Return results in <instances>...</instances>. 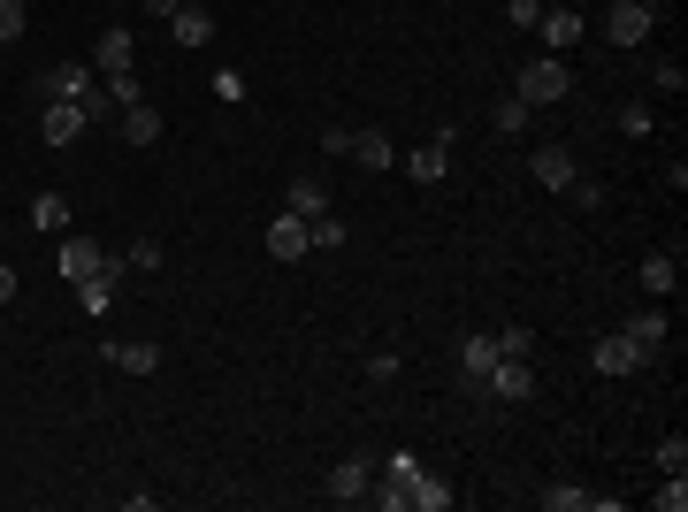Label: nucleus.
Returning a JSON list of instances; mask_svg holds the SVG:
<instances>
[{
	"label": "nucleus",
	"instance_id": "obj_1",
	"mask_svg": "<svg viewBox=\"0 0 688 512\" xmlns=\"http://www.w3.org/2000/svg\"><path fill=\"white\" fill-rule=\"evenodd\" d=\"M566 92H574V69H566V62H551V54H543V62H520L513 100H528V108H558Z\"/></svg>",
	"mask_w": 688,
	"mask_h": 512
},
{
	"label": "nucleus",
	"instance_id": "obj_2",
	"mask_svg": "<svg viewBox=\"0 0 688 512\" xmlns=\"http://www.w3.org/2000/svg\"><path fill=\"white\" fill-rule=\"evenodd\" d=\"M92 85H100V77H92L85 62H54V69H38V77H31V92H38V100H77V108H85V92H92Z\"/></svg>",
	"mask_w": 688,
	"mask_h": 512
},
{
	"label": "nucleus",
	"instance_id": "obj_3",
	"mask_svg": "<svg viewBox=\"0 0 688 512\" xmlns=\"http://www.w3.org/2000/svg\"><path fill=\"white\" fill-rule=\"evenodd\" d=\"M535 31H543V46H551V54H566V46H581V38H589V15H581V8H566V0H551V8L535 15Z\"/></svg>",
	"mask_w": 688,
	"mask_h": 512
},
{
	"label": "nucleus",
	"instance_id": "obj_4",
	"mask_svg": "<svg viewBox=\"0 0 688 512\" xmlns=\"http://www.w3.org/2000/svg\"><path fill=\"white\" fill-rule=\"evenodd\" d=\"M589 367H597V375H635V367H651V359H643V344L628 337V330H604L597 352H589Z\"/></svg>",
	"mask_w": 688,
	"mask_h": 512
},
{
	"label": "nucleus",
	"instance_id": "obj_5",
	"mask_svg": "<svg viewBox=\"0 0 688 512\" xmlns=\"http://www.w3.org/2000/svg\"><path fill=\"white\" fill-rule=\"evenodd\" d=\"M85 131H92V115H85L77 100H46V115H38V138H46V146H77Z\"/></svg>",
	"mask_w": 688,
	"mask_h": 512
},
{
	"label": "nucleus",
	"instance_id": "obj_6",
	"mask_svg": "<svg viewBox=\"0 0 688 512\" xmlns=\"http://www.w3.org/2000/svg\"><path fill=\"white\" fill-rule=\"evenodd\" d=\"M100 268H115L108 245H92V237H62V283H85V276H100Z\"/></svg>",
	"mask_w": 688,
	"mask_h": 512
},
{
	"label": "nucleus",
	"instance_id": "obj_7",
	"mask_svg": "<svg viewBox=\"0 0 688 512\" xmlns=\"http://www.w3.org/2000/svg\"><path fill=\"white\" fill-rule=\"evenodd\" d=\"M482 390L506 398V405H520V398H535V367H528V359H498V367L482 375Z\"/></svg>",
	"mask_w": 688,
	"mask_h": 512
},
{
	"label": "nucleus",
	"instance_id": "obj_8",
	"mask_svg": "<svg viewBox=\"0 0 688 512\" xmlns=\"http://www.w3.org/2000/svg\"><path fill=\"white\" fill-rule=\"evenodd\" d=\"M651 23H658V15H643L635 0H612V8H604V38H612V46H643Z\"/></svg>",
	"mask_w": 688,
	"mask_h": 512
},
{
	"label": "nucleus",
	"instance_id": "obj_9",
	"mask_svg": "<svg viewBox=\"0 0 688 512\" xmlns=\"http://www.w3.org/2000/svg\"><path fill=\"white\" fill-rule=\"evenodd\" d=\"M367 482H375V467H367V459H337V467H330V498H337V505H359V498H367Z\"/></svg>",
	"mask_w": 688,
	"mask_h": 512
},
{
	"label": "nucleus",
	"instance_id": "obj_10",
	"mask_svg": "<svg viewBox=\"0 0 688 512\" xmlns=\"http://www.w3.org/2000/svg\"><path fill=\"white\" fill-rule=\"evenodd\" d=\"M131 62H138V38H131V31H123V23H115V31H100V38H92V69H131Z\"/></svg>",
	"mask_w": 688,
	"mask_h": 512
},
{
	"label": "nucleus",
	"instance_id": "obj_11",
	"mask_svg": "<svg viewBox=\"0 0 688 512\" xmlns=\"http://www.w3.org/2000/svg\"><path fill=\"white\" fill-rule=\"evenodd\" d=\"M115 131H123V146H154V138H162V108H154V100H138V108H123V115H115Z\"/></svg>",
	"mask_w": 688,
	"mask_h": 512
},
{
	"label": "nucleus",
	"instance_id": "obj_12",
	"mask_svg": "<svg viewBox=\"0 0 688 512\" xmlns=\"http://www.w3.org/2000/svg\"><path fill=\"white\" fill-rule=\"evenodd\" d=\"M268 253H276V260H307V253H314V245H307V222H299V214H276V222H268Z\"/></svg>",
	"mask_w": 688,
	"mask_h": 512
},
{
	"label": "nucleus",
	"instance_id": "obj_13",
	"mask_svg": "<svg viewBox=\"0 0 688 512\" xmlns=\"http://www.w3.org/2000/svg\"><path fill=\"white\" fill-rule=\"evenodd\" d=\"M108 367H123V375H154V367H162V344H154V337L108 344Z\"/></svg>",
	"mask_w": 688,
	"mask_h": 512
},
{
	"label": "nucleus",
	"instance_id": "obj_14",
	"mask_svg": "<svg viewBox=\"0 0 688 512\" xmlns=\"http://www.w3.org/2000/svg\"><path fill=\"white\" fill-rule=\"evenodd\" d=\"M620 330L643 344V359H658V352H666V314H658V307H635V314H628Z\"/></svg>",
	"mask_w": 688,
	"mask_h": 512
},
{
	"label": "nucleus",
	"instance_id": "obj_15",
	"mask_svg": "<svg viewBox=\"0 0 688 512\" xmlns=\"http://www.w3.org/2000/svg\"><path fill=\"white\" fill-rule=\"evenodd\" d=\"M528 169H535V183H551V191H566V183H574V154H566V146H535V162H528Z\"/></svg>",
	"mask_w": 688,
	"mask_h": 512
},
{
	"label": "nucleus",
	"instance_id": "obj_16",
	"mask_svg": "<svg viewBox=\"0 0 688 512\" xmlns=\"http://www.w3.org/2000/svg\"><path fill=\"white\" fill-rule=\"evenodd\" d=\"M459 367H467V382H482V375L498 367V337H482V330H467V337H459Z\"/></svg>",
	"mask_w": 688,
	"mask_h": 512
},
{
	"label": "nucleus",
	"instance_id": "obj_17",
	"mask_svg": "<svg viewBox=\"0 0 688 512\" xmlns=\"http://www.w3.org/2000/svg\"><path fill=\"white\" fill-rule=\"evenodd\" d=\"M169 38H176V46H207V38H214V15H207V8H176Z\"/></svg>",
	"mask_w": 688,
	"mask_h": 512
},
{
	"label": "nucleus",
	"instance_id": "obj_18",
	"mask_svg": "<svg viewBox=\"0 0 688 512\" xmlns=\"http://www.w3.org/2000/svg\"><path fill=\"white\" fill-rule=\"evenodd\" d=\"M444 162H452V146H444V138H429V146H413V154H406V176H413V183H436V176H444Z\"/></svg>",
	"mask_w": 688,
	"mask_h": 512
},
{
	"label": "nucleus",
	"instance_id": "obj_19",
	"mask_svg": "<svg viewBox=\"0 0 688 512\" xmlns=\"http://www.w3.org/2000/svg\"><path fill=\"white\" fill-rule=\"evenodd\" d=\"M352 162H359V169H390V162H398V146H390L382 131H352Z\"/></svg>",
	"mask_w": 688,
	"mask_h": 512
},
{
	"label": "nucleus",
	"instance_id": "obj_20",
	"mask_svg": "<svg viewBox=\"0 0 688 512\" xmlns=\"http://www.w3.org/2000/svg\"><path fill=\"white\" fill-rule=\"evenodd\" d=\"M284 214H299V222H314V214H330V191H322V183H307V176H299V183H291V191H284Z\"/></svg>",
	"mask_w": 688,
	"mask_h": 512
},
{
	"label": "nucleus",
	"instance_id": "obj_21",
	"mask_svg": "<svg viewBox=\"0 0 688 512\" xmlns=\"http://www.w3.org/2000/svg\"><path fill=\"white\" fill-rule=\"evenodd\" d=\"M643 291H651V299L681 291V260H674V253H651V260H643Z\"/></svg>",
	"mask_w": 688,
	"mask_h": 512
},
{
	"label": "nucleus",
	"instance_id": "obj_22",
	"mask_svg": "<svg viewBox=\"0 0 688 512\" xmlns=\"http://www.w3.org/2000/svg\"><path fill=\"white\" fill-rule=\"evenodd\" d=\"M406 505H413V512H444V505H452V490H444L436 475H413V482H406Z\"/></svg>",
	"mask_w": 688,
	"mask_h": 512
},
{
	"label": "nucleus",
	"instance_id": "obj_23",
	"mask_svg": "<svg viewBox=\"0 0 688 512\" xmlns=\"http://www.w3.org/2000/svg\"><path fill=\"white\" fill-rule=\"evenodd\" d=\"M31 222H38L46 237H54V230H69V199H62V191H38V199H31Z\"/></svg>",
	"mask_w": 688,
	"mask_h": 512
},
{
	"label": "nucleus",
	"instance_id": "obj_24",
	"mask_svg": "<svg viewBox=\"0 0 688 512\" xmlns=\"http://www.w3.org/2000/svg\"><path fill=\"white\" fill-rule=\"evenodd\" d=\"M108 100H115V108H138V100H146L138 69H108Z\"/></svg>",
	"mask_w": 688,
	"mask_h": 512
},
{
	"label": "nucleus",
	"instance_id": "obj_25",
	"mask_svg": "<svg viewBox=\"0 0 688 512\" xmlns=\"http://www.w3.org/2000/svg\"><path fill=\"white\" fill-rule=\"evenodd\" d=\"M307 245H314V253H337V245H344V222H337V214H314V222H307Z\"/></svg>",
	"mask_w": 688,
	"mask_h": 512
},
{
	"label": "nucleus",
	"instance_id": "obj_26",
	"mask_svg": "<svg viewBox=\"0 0 688 512\" xmlns=\"http://www.w3.org/2000/svg\"><path fill=\"white\" fill-rule=\"evenodd\" d=\"M528 123H535V108H528V100H498V115H490V131H506V138H513V131H528Z\"/></svg>",
	"mask_w": 688,
	"mask_h": 512
},
{
	"label": "nucleus",
	"instance_id": "obj_27",
	"mask_svg": "<svg viewBox=\"0 0 688 512\" xmlns=\"http://www.w3.org/2000/svg\"><path fill=\"white\" fill-rule=\"evenodd\" d=\"M543 512H589V490H574V482H551V490H543Z\"/></svg>",
	"mask_w": 688,
	"mask_h": 512
},
{
	"label": "nucleus",
	"instance_id": "obj_28",
	"mask_svg": "<svg viewBox=\"0 0 688 512\" xmlns=\"http://www.w3.org/2000/svg\"><path fill=\"white\" fill-rule=\"evenodd\" d=\"M620 131H628V138H651V131H658L651 100H628V108H620Z\"/></svg>",
	"mask_w": 688,
	"mask_h": 512
},
{
	"label": "nucleus",
	"instance_id": "obj_29",
	"mask_svg": "<svg viewBox=\"0 0 688 512\" xmlns=\"http://www.w3.org/2000/svg\"><path fill=\"white\" fill-rule=\"evenodd\" d=\"M31 31V15H23V0H0V46H15Z\"/></svg>",
	"mask_w": 688,
	"mask_h": 512
},
{
	"label": "nucleus",
	"instance_id": "obj_30",
	"mask_svg": "<svg viewBox=\"0 0 688 512\" xmlns=\"http://www.w3.org/2000/svg\"><path fill=\"white\" fill-rule=\"evenodd\" d=\"M651 505H658V512H681L688 505V475H666V490H651Z\"/></svg>",
	"mask_w": 688,
	"mask_h": 512
},
{
	"label": "nucleus",
	"instance_id": "obj_31",
	"mask_svg": "<svg viewBox=\"0 0 688 512\" xmlns=\"http://www.w3.org/2000/svg\"><path fill=\"white\" fill-rule=\"evenodd\" d=\"M498 359H535V330H506V337H498Z\"/></svg>",
	"mask_w": 688,
	"mask_h": 512
},
{
	"label": "nucleus",
	"instance_id": "obj_32",
	"mask_svg": "<svg viewBox=\"0 0 688 512\" xmlns=\"http://www.w3.org/2000/svg\"><path fill=\"white\" fill-rule=\"evenodd\" d=\"M658 467H666V475H688V436H666V444H658Z\"/></svg>",
	"mask_w": 688,
	"mask_h": 512
},
{
	"label": "nucleus",
	"instance_id": "obj_33",
	"mask_svg": "<svg viewBox=\"0 0 688 512\" xmlns=\"http://www.w3.org/2000/svg\"><path fill=\"white\" fill-rule=\"evenodd\" d=\"M131 268H146V276H154V268H162V237H138V245H131Z\"/></svg>",
	"mask_w": 688,
	"mask_h": 512
},
{
	"label": "nucleus",
	"instance_id": "obj_34",
	"mask_svg": "<svg viewBox=\"0 0 688 512\" xmlns=\"http://www.w3.org/2000/svg\"><path fill=\"white\" fill-rule=\"evenodd\" d=\"M651 85H658V92H681L688 69H681V62H658V69H651Z\"/></svg>",
	"mask_w": 688,
	"mask_h": 512
},
{
	"label": "nucleus",
	"instance_id": "obj_35",
	"mask_svg": "<svg viewBox=\"0 0 688 512\" xmlns=\"http://www.w3.org/2000/svg\"><path fill=\"white\" fill-rule=\"evenodd\" d=\"M535 15H543V0H506V23H520V31H535Z\"/></svg>",
	"mask_w": 688,
	"mask_h": 512
},
{
	"label": "nucleus",
	"instance_id": "obj_36",
	"mask_svg": "<svg viewBox=\"0 0 688 512\" xmlns=\"http://www.w3.org/2000/svg\"><path fill=\"white\" fill-rule=\"evenodd\" d=\"M138 8H146V15H162V23H169L176 8H184V0H138Z\"/></svg>",
	"mask_w": 688,
	"mask_h": 512
},
{
	"label": "nucleus",
	"instance_id": "obj_37",
	"mask_svg": "<svg viewBox=\"0 0 688 512\" xmlns=\"http://www.w3.org/2000/svg\"><path fill=\"white\" fill-rule=\"evenodd\" d=\"M8 299H15V268L0 260V307H8Z\"/></svg>",
	"mask_w": 688,
	"mask_h": 512
},
{
	"label": "nucleus",
	"instance_id": "obj_38",
	"mask_svg": "<svg viewBox=\"0 0 688 512\" xmlns=\"http://www.w3.org/2000/svg\"><path fill=\"white\" fill-rule=\"evenodd\" d=\"M635 8H643V15H658V8H666V0H635Z\"/></svg>",
	"mask_w": 688,
	"mask_h": 512
},
{
	"label": "nucleus",
	"instance_id": "obj_39",
	"mask_svg": "<svg viewBox=\"0 0 688 512\" xmlns=\"http://www.w3.org/2000/svg\"><path fill=\"white\" fill-rule=\"evenodd\" d=\"M184 8H207V0H184Z\"/></svg>",
	"mask_w": 688,
	"mask_h": 512
}]
</instances>
